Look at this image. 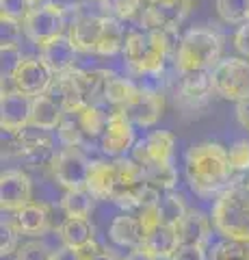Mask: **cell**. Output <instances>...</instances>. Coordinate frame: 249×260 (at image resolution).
<instances>
[{
    "label": "cell",
    "mask_w": 249,
    "mask_h": 260,
    "mask_svg": "<svg viewBox=\"0 0 249 260\" xmlns=\"http://www.w3.org/2000/svg\"><path fill=\"white\" fill-rule=\"evenodd\" d=\"M30 111H33V98L20 91H3V104H0V126L3 130H15L22 133L30 126Z\"/></svg>",
    "instance_id": "obj_16"
},
{
    "label": "cell",
    "mask_w": 249,
    "mask_h": 260,
    "mask_svg": "<svg viewBox=\"0 0 249 260\" xmlns=\"http://www.w3.org/2000/svg\"><path fill=\"white\" fill-rule=\"evenodd\" d=\"M91 162L78 148H63L57 152L52 160V176L65 191L72 189H85L87 176H89Z\"/></svg>",
    "instance_id": "obj_9"
},
{
    "label": "cell",
    "mask_w": 249,
    "mask_h": 260,
    "mask_svg": "<svg viewBox=\"0 0 249 260\" xmlns=\"http://www.w3.org/2000/svg\"><path fill=\"white\" fill-rule=\"evenodd\" d=\"M180 100L187 104L189 109H199L210 100L212 83H210V72H202V74H187L180 76Z\"/></svg>",
    "instance_id": "obj_21"
},
{
    "label": "cell",
    "mask_w": 249,
    "mask_h": 260,
    "mask_svg": "<svg viewBox=\"0 0 249 260\" xmlns=\"http://www.w3.org/2000/svg\"><path fill=\"white\" fill-rule=\"evenodd\" d=\"M212 91L223 100H243L249 95V63L243 59H221L210 72Z\"/></svg>",
    "instance_id": "obj_6"
},
{
    "label": "cell",
    "mask_w": 249,
    "mask_h": 260,
    "mask_svg": "<svg viewBox=\"0 0 249 260\" xmlns=\"http://www.w3.org/2000/svg\"><path fill=\"white\" fill-rule=\"evenodd\" d=\"M126 44V37H124V26L122 22L113 15H104V26H102V35H100V42H98V50L95 54H115L124 48Z\"/></svg>",
    "instance_id": "obj_29"
},
{
    "label": "cell",
    "mask_w": 249,
    "mask_h": 260,
    "mask_svg": "<svg viewBox=\"0 0 249 260\" xmlns=\"http://www.w3.org/2000/svg\"><path fill=\"white\" fill-rule=\"evenodd\" d=\"M217 13L223 22L245 24L249 22V0H217Z\"/></svg>",
    "instance_id": "obj_36"
},
{
    "label": "cell",
    "mask_w": 249,
    "mask_h": 260,
    "mask_svg": "<svg viewBox=\"0 0 249 260\" xmlns=\"http://www.w3.org/2000/svg\"><path fill=\"white\" fill-rule=\"evenodd\" d=\"M230 184H240V186H245V189H249V172L247 174H240V176H234Z\"/></svg>",
    "instance_id": "obj_53"
},
{
    "label": "cell",
    "mask_w": 249,
    "mask_h": 260,
    "mask_svg": "<svg viewBox=\"0 0 249 260\" xmlns=\"http://www.w3.org/2000/svg\"><path fill=\"white\" fill-rule=\"evenodd\" d=\"M78 83L83 87L87 104H100L106 98V89L111 80L115 78L113 72L109 70H76Z\"/></svg>",
    "instance_id": "obj_25"
},
{
    "label": "cell",
    "mask_w": 249,
    "mask_h": 260,
    "mask_svg": "<svg viewBox=\"0 0 249 260\" xmlns=\"http://www.w3.org/2000/svg\"><path fill=\"white\" fill-rule=\"evenodd\" d=\"M208 260H249V243L223 239L212 247Z\"/></svg>",
    "instance_id": "obj_35"
},
{
    "label": "cell",
    "mask_w": 249,
    "mask_h": 260,
    "mask_svg": "<svg viewBox=\"0 0 249 260\" xmlns=\"http://www.w3.org/2000/svg\"><path fill=\"white\" fill-rule=\"evenodd\" d=\"M178 247H180L178 232H175V228H169V225H158L154 232L148 234L141 245L143 251H148L156 260H171Z\"/></svg>",
    "instance_id": "obj_23"
},
{
    "label": "cell",
    "mask_w": 249,
    "mask_h": 260,
    "mask_svg": "<svg viewBox=\"0 0 249 260\" xmlns=\"http://www.w3.org/2000/svg\"><path fill=\"white\" fill-rule=\"evenodd\" d=\"M89 260H119V258L113 254V251H109V249H98Z\"/></svg>",
    "instance_id": "obj_51"
},
{
    "label": "cell",
    "mask_w": 249,
    "mask_h": 260,
    "mask_svg": "<svg viewBox=\"0 0 249 260\" xmlns=\"http://www.w3.org/2000/svg\"><path fill=\"white\" fill-rule=\"evenodd\" d=\"M20 228L18 223H15V219H5L3 217V223H0V254L5 256H11L15 254L20 247H18V243H20Z\"/></svg>",
    "instance_id": "obj_38"
},
{
    "label": "cell",
    "mask_w": 249,
    "mask_h": 260,
    "mask_svg": "<svg viewBox=\"0 0 249 260\" xmlns=\"http://www.w3.org/2000/svg\"><path fill=\"white\" fill-rule=\"evenodd\" d=\"M0 35H3V46H20V35L24 30V24L22 22H15L9 18H0Z\"/></svg>",
    "instance_id": "obj_45"
},
{
    "label": "cell",
    "mask_w": 249,
    "mask_h": 260,
    "mask_svg": "<svg viewBox=\"0 0 249 260\" xmlns=\"http://www.w3.org/2000/svg\"><path fill=\"white\" fill-rule=\"evenodd\" d=\"M100 3H102V0H100Z\"/></svg>",
    "instance_id": "obj_55"
},
{
    "label": "cell",
    "mask_w": 249,
    "mask_h": 260,
    "mask_svg": "<svg viewBox=\"0 0 249 260\" xmlns=\"http://www.w3.org/2000/svg\"><path fill=\"white\" fill-rule=\"evenodd\" d=\"M122 111L134 126H154L163 117L165 111V95L156 91H148L139 85V91L128 104H124Z\"/></svg>",
    "instance_id": "obj_15"
},
{
    "label": "cell",
    "mask_w": 249,
    "mask_h": 260,
    "mask_svg": "<svg viewBox=\"0 0 249 260\" xmlns=\"http://www.w3.org/2000/svg\"><path fill=\"white\" fill-rule=\"evenodd\" d=\"M30 5H33V7H35V5H39V0H30Z\"/></svg>",
    "instance_id": "obj_54"
},
{
    "label": "cell",
    "mask_w": 249,
    "mask_h": 260,
    "mask_svg": "<svg viewBox=\"0 0 249 260\" xmlns=\"http://www.w3.org/2000/svg\"><path fill=\"white\" fill-rule=\"evenodd\" d=\"M124 260H156V258H152L148 251H143V249H134L130 256L124 258Z\"/></svg>",
    "instance_id": "obj_52"
},
{
    "label": "cell",
    "mask_w": 249,
    "mask_h": 260,
    "mask_svg": "<svg viewBox=\"0 0 249 260\" xmlns=\"http://www.w3.org/2000/svg\"><path fill=\"white\" fill-rule=\"evenodd\" d=\"M22 139H24V158L28 162H33L35 167L39 165H52L57 150H54V141L50 137V130L37 128V126H28L22 130Z\"/></svg>",
    "instance_id": "obj_17"
},
{
    "label": "cell",
    "mask_w": 249,
    "mask_h": 260,
    "mask_svg": "<svg viewBox=\"0 0 249 260\" xmlns=\"http://www.w3.org/2000/svg\"><path fill=\"white\" fill-rule=\"evenodd\" d=\"M46 3L54 5V7H57L59 11H63V13H69V11H78L83 0H46Z\"/></svg>",
    "instance_id": "obj_49"
},
{
    "label": "cell",
    "mask_w": 249,
    "mask_h": 260,
    "mask_svg": "<svg viewBox=\"0 0 249 260\" xmlns=\"http://www.w3.org/2000/svg\"><path fill=\"white\" fill-rule=\"evenodd\" d=\"M180 245H202L210 239V219L199 210L189 208V213L182 217V221L175 225Z\"/></svg>",
    "instance_id": "obj_22"
},
{
    "label": "cell",
    "mask_w": 249,
    "mask_h": 260,
    "mask_svg": "<svg viewBox=\"0 0 249 260\" xmlns=\"http://www.w3.org/2000/svg\"><path fill=\"white\" fill-rule=\"evenodd\" d=\"M46 95L54 100L63 109V113H69V115H76L87 107V100H85V93H83V87L78 83V74H76V68L65 72V74H57L52 78L50 87H48Z\"/></svg>",
    "instance_id": "obj_14"
},
{
    "label": "cell",
    "mask_w": 249,
    "mask_h": 260,
    "mask_svg": "<svg viewBox=\"0 0 249 260\" xmlns=\"http://www.w3.org/2000/svg\"><path fill=\"white\" fill-rule=\"evenodd\" d=\"M184 174L193 193L210 198L215 193H223L232 182L230 154L217 141H202L187 150L184 156Z\"/></svg>",
    "instance_id": "obj_1"
},
{
    "label": "cell",
    "mask_w": 249,
    "mask_h": 260,
    "mask_svg": "<svg viewBox=\"0 0 249 260\" xmlns=\"http://www.w3.org/2000/svg\"><path fill=\"white\" fill-rule=\"evenodd\" d=\"M52 78L54 74L44 63L42 56H26V59H22L18 68L13 70V74L9 76L15 91H20L28 98L44 95L48 91V87H50Z\"/></svg>",
    "instance_id": "obj_10"
},
{
    "label": "cell",
    "mask_w": 249,
    "mask_h": 260,
    "mask_svg": "<svg viewBox=\"0 0 249 260\" xmlns=\"http://www.w3.org/2000/svg\"><path fill=\"white\" fill-rule=\"evenodd\" d=\"M136 91H139V85H134L132 80H128V78L115 76L113 80H111L109 89H106V98H104V102L113 104L115 109H122L124 104H128L132 100Z\"/></svg>",
    "instance_id": "obj_33"
},
{
    "label": "cell",
    "mask_w": 249,
    "mask_h": 260,
    "mask_svg": "<svg viewBox=\"0 0 249 260\" xmlns=\"http://www.w3.org/2000/svg\"><path fill=\"white\" fill-rule=\"evenodd\" d=\"M171 260H208L202 245H180Z\"/></svg>",
    "instance_id": "obj_46"
},
{
    "label": "cell",
    "mask_w": 249,
    "mask_h": 260,
    "mask_svg": "<svg viewBox=\"0 0 249 260\" xmlns=\"http://www.w3.org/2000/svg\"><path fill=\"white\" fill-rule=\"evenodd\" d=\"M61 208L67 219H87L93 210V195L87 189L65 191L61 198Z\"/></svg>",
    "instance_id": "obj_30"
},
{
    "label": "cell",
    "mask_w": 249,
    "mask_h": 260,
    "mask_svg": "<svg viewBox=\"0 0 249 260\" xmlns=\"http://www.w3.org/2000/svg\"><path fill=\"white\" fill-rule=\"evenodd\" d=\"M175 150V137L169 130H154L146 139H141L132 148V158L139 162L143 169L167 165L173 158Z\"/></svg>",
    "instance_id": "obj_12"
},
{
    "label": "cell",
    "mask_w": 249,
    "mask_h": 260,
    "mask_svg": "<svg viewBox=\"0 0 249 260\" xmlns=\"http://www.w3.org/2000/svg\"><path fill=\"white\" fill-rule=\"evenodd\" d=\"M104 26V15H78L72 20L67 37L78 52H95Z\"/></svg>",
    "instance_id": "obj_18"
},
{
    "label": "cell",
    "mask_w": 249,
    "mask_h": 260,
    "mask_svg": "<svg viewBox=\"0 0 249 260\" xmlns=\"http://www.w3.org/2000/svg\"><path fill=\"white\" fill-rule=\"evenodd\" d=\"M143 3L146 0H104V7L113 13V18L130 20L143 11Z\"/></svg>",
    "instance_id": "obj_39"
},
{
    "label": "cell",
    "mask_w": 249,
    "mask_h": 260,
    "mask_svg": "<svg viewBox=\"0 0 249 260\" xmlns=\"http://www.w3.org/2000/svg\"><path fill=\"white\" fill-rule=\"evenodd\" d=\"M212 225L223 239L249 243V189L230 184L212 206Z\"/></svg>",
    "instance_id": "obj_4"
},
{
    "label": "cell",
    "mask_w": 249,
    "mask_h": 260,
    "mask_svg": "<svg viewBox=\"0 0 249 260\" xmlns=\"http://www.w3.org/2000/svg\"><path fill=\"white\" fill-rule=\"evenodd\" d=\"M15 260H52V251L42 241H28L15 251Z\"/></svg>",
    "instance_id": "obj_42"
},
{
    "label": "cell",
    "mask_w": 249,
    "mask_h": 260,
    "mask_svg": "<svg viewBox=\"0 0 249 260\" xmlns=\"http://www.w3.org/2000/svg\"><path fill=\"white\" fill-rule=\"evenodd\" d=\"M158 213H160V223L175 228L182 221V217L189 213V208H187V204H184V198L180 193L169 191V193H165L163 198H160Z\"/></svg>",
    "instance_id": "obj_31"
},
{
    "label": "cell",
    "mask_w": 249,
    "mask_h": 260,
    "mask_svg": "<svg viewBox=\"0 0 249 260\" xmlns=\"http://www.w3.org/2000/svg\"><path fill=\"white\" fill-rule=\"evenodd\" d=\"M24 139L22 133L15 130H3V156L5 158H15V156H24Z\"/></svg>",
    "instance_id": "obj_44"
},
{
    "label": "cell",
    "mask_w": 249,
    "mask_h": 260,
    "mask_svg": "<svg viewBox=\"0 0 249 260\" xmlns=\"http://www.w3.org/2000/svg\"><path fill=\"white\" fill-rule=\"evenodd\" d=\"M33 200V184L22 169H7L0 176V206L7 213H18Z\"/></svg>",
    "instance_id": "obj_13"
},
{
    "label": "cell",
    "mask_w": 249,
    "mask_h": 260,
    "mask_svg": "<svg viewBox=\"0 0 249 260\" xmlns=\"http://www.w3.org/2000/svg\"><path fill=\"white\" fill-rule=\"evenodd\" d=\"M15 223H18L22 234H28V237H39L48 230L50 225V210L46 204H35L30 202L28 206H24L22 210L15 213Z\"/></svg>",
    "instance_id": "obj_26"
},
{
    "label": "cell",
    "mask_w": 249,
    "mask_h": 260,
    "mask_svg": "<svg viewBox=\"0 0 249 260\" xmlns=\"http://www.w3.org/2000/svg\"><path fill=\"white\" fill-rule=\"evenodd\" d=\"M146 176H148V184L152 189L165 191V193H169L175 186V182H178V172H175L173 162L150 167V169H146Z\"/></svg>",
    "instance_id": "obj_34"
},
{
    "label": "cell",
    "mask_w": 249,
    "mask_h": 260,
    "mask_svg": "<svg viewBox=\"0 0 249 260\" xmlns=\"http://www.w3.org/2000/svg\"><path fill=\"white\" fill-rule=\"evenodd\" d=\"M221 35L215 28H191L175 50V70L180 76L212 72L221 59Z\"/></svg>",
    "instance_id": "obj_3"
},
{
    "label": "cell",
    "mask_w": 249,
    "mask_h": 260,
    "mask_svg": "<svg viewBox=\"0 0 249 260\" xmlns=\"http://www.w3.org/2000/svg\"><path fill=\"white\" fill-rule=\"evenodd\" d=\"M42 50V59L44 63L50 68V72L54 76L57 74H65V72L74 70V63H76V48L72 44V39L67 35H59L54 37L52 42H48L44 48H39Z\"/></svg>",
    "instance_id": "obj_19"
},
{
    "label": "cell",
    "mask_w": 249,
    "mask_h": 260,
    "mask_svg": "<svg viewBox=\"0 0 249 260\" xmlns=\"http://www.w3.org/2000/svg\"><path fill=\"white\" fill-rule=\"evenodd\" d=\"M234 46H236V50L240 54L249 59V22L240 24L238 30L234 32Z\"/></svg>",
    "instance_id": "obj_47"
},
{
    "label": "cell",
    "mask_w": 249,
    "mask_h": 260,
    "mask_svg": "<svg viewBox=\"0 0 249 260\" xmlns=\"http://www.w3.org/2000/svg\"><path fill=\"white\" fill-rule=\"evenodd\" d=\"M193 0H146L141 11V22L148 30L173 32L191 11Z\"/></svg>",
    "instance_id": "obj_7"
},
{
    "label": "cell",
    "mask_w": 249,
    "mask_h": 260,
    "mask_svg": "<svg viewBox=\"0 0 249 260\" xmlns=\"http://www.w3.org/2000/svg\"><path fill=\"white\" fill-rule=\"evenodd\" d=\"M169 32L160 30H132L126 35L124 59L136 76H158L165 70L169 54Z\"/></svg>",
    "instance_id": "obj_2"
},
{
    "label": "cell",
    "mask_w": 249,
    "mask_h": 260,
    "mask_svg": "<svg viewBox=\"0 0 249 260\" xmlns=\"http://www.w3.org/2000/svg\"><path fill=\"white\" fill-rule=\"evenodd\" d=\"M52 260H83L78 249H69V247H61L57 251H52Z\"/></svg>",
    "instance_id": "obj_50"
},
{
    "label": "cell",
    "mask_w": 249,
    "mask_h": 260,
    "mask_svg": "<svg viewBox=\"0 0 249 260\" xmlns=\"http://www.w3.org/2000/svg\"><path fill=\"white\" fill-rule=\"evenodd\" d=\"M230 154V167H232V174L240 176V174H247L249 172V141H236L232 148L228 150Z\"/></svg>",
    "instance_id": "obj_40"
},
{
    "label": "cell",
    "mask_w": 249,
    "mask_h": 260,
    "mask_svg": "<svg viewBox=\"0 0 249 260\" xmlns=\"http://www.w3.org/2000/svg\"><path fill=\"white\" fill-rule=\"evenodd\" d=\"M63 26H65V13L59 11L50 3H44V5H35L28 11L26 20H24V35L35 46L44 48L54 37L63 35Z\"/></svg>",
    "instance_id": "obj_8"
},
{
    "label": "cell",
    "mask_w": 249,
    "mask_h": 260,
    "mask_svg": "<svg viewBox=\"0 0 249 260\" xmlns=\"http://www.w3.org/2000/svg\"><path fill=\"white\" fill-rule=\"evenodd\" d=\"M139 213H136V219H139L141 223V230H143V241H146L148 234H152L156 230L160 223V213H158V204H148V206H141L136 208Z\"/></svg>",
    "instance_id": "obj_43"
},
{
    "label": "cell",
    "mask_w": 249,
    "mask_h": 260,
    "mask_svg": "<svg viewBox=\"0 0 249 260\" xmlns=\"http://www.w3.org/2000/svg\"><path fill=\"white\" fill-rule=\"evenodd\" d=\"M236 119L245 130H249V95L236 102Z\"/></svg>",
    "instance_id": "obj_48"
},
{
    "label": "cell",
    "mask_w": 249,
    "mask_h": 260,
    "mask_svg": "<svg viewBox=\"0 0 249 260\" xmlns=\"http://www.w3.org/2000/svg\"><path fill=\"white\" fill-rule=\"evenodd\" d=\"M59 237L69 249H83L93 243V228L87 219H67L59 225Z\"/></svg>",
    "instance_id": "obj_28"
},
{
    "label": "cell",
    "mask_w": 249,
    "mask_h": 260,
    "mask_svg": "<svg viewBox=\"0 0 249 260\" xmlns=\"http://www.w3.org/2000/svg\"><path fill=\"white\" fill-rule=\"evenodd\" d=\"M30 9H33L30 0H0V15L15 20V22H22V24L26 20Z\"/></svg>",
    "instance_id": "obj_41"
},
{
    "label": "cell",
    "mask_w": 249,
    "mask_h": 260,
    "mask_svg": "<svg viewBox=\"0 0 249 260\" xmlns=\"http://www.w3.org/2000/svg\"><path fill=\"white\" fill-rule=\"evenodd\" d=\"M102 152L115 158H124L126 152H130L134 148V124L126 117V113L122 109H115L113 113H109L106 128L100 137Z\"/></svg>",
    "instance_id": "obj_11"
},
{
    "label": "cell",
    "mask_w": 249,
    "mask_h": 260,
    "mask_svg": "<svg viewBox=\"0 0 249 260\" xmlns=\"http://www.w3.org/2000/svg\"><path fill=\"white\" fill-rule=\"evenodd\" d=\"M78 117V124L83 128V133L93 139V137H102L104 128H106V121H109V113H104L100 109V104H87V107L76 113Z\"/></svg>",
    "instance_id": "obj_32"
},
{
    "label": "cell",
    "mask_w": 249,
    "mask_h": 260,
    "mask_svg": "<svg viewBox=\"0 0 249 260\" xmlns=\"http://www.w3.org/2000/svg\"><path fill=\"white\" fill-rule=\"evenodd\" d=\"M83 128L78 124V117L76 115H67L63 117V121L57 128V137H59V143L63 148H78L80 141H83Z\"/></svg>",
    "instance_id": "obj_37"
},
{
    "label": "cell",
    "mask_w": 249,
    "mask_h": 260,
    "mask_svg": "<svg viewBox=\"0 0 249 260\" xmlns=\"http://www.w3.org/2000/svg\"><path fill=\"white\" fill-rule=\"evenodd\" d=\"M65 117V113L54 100H50L46 93L33 98V111H30V126L44 128V130H57L59 124Z\"/></svg>",
    "instance_id": "obj_27"
},
{
    "label": "cell",
    "mask_w": 249,
    "mask_h": 260,
    "mask_svg": "<svg viewBox=\"0 0 249 260\" xmlns=\"http://www.w3.org/2000/svg\"><path fill=\"white\" fill-rule=\"evenodd\" d=\"M115 180H117L115 162H111V160H91L85 189L93 195V200L111 202L113 191H115Z\"/></svg>",
    "instance_id": "obj_20"
},
{
    "label": "cell",
    "mask_w": 249,
    "mask_h": 260,
    "mask_svg": "<svg viewBox=\"0 0 249 260\" xmlns=\"http://www.w3.org/2000/svg\"><path fill=\"white\" fill-rule=\"evenodd\" d=\"M109 237L115 245L130 247L132 251L141 249V245H143V230H141V223H139V219H136V215L115 217L109 228Z\"/></svg>",
    "instance_id": "obj_24"
},
{
    "label": "cell",
    "mask_w": 249,
    "mask_h": 260,
    "mask_svg": "<svg viewBox=\"0 0 249 260\" xmlns=\"http://www.w3.org/2000/svg\"><path fill=\"white\" fill-rule=\"evenodd\" d=\"M115 169H117V180H115V191L111 202L122 208H139L146 198V191L150 189L148 176L134 158H115Z\"/></svg>",
    "instance_id": "obj_5"
}]
</instances>
